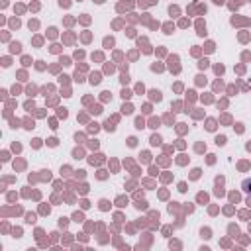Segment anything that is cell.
Wrapping results in <instances>:
<instances>
[{
    "mask_svg": "<svg viewBox=\"0 0 251 251\" xmlns=\"http://www.w3.org/2000/svg\"><path fill=\"white\" fill-rule=\"evenodd\" d=\"M245 190H251V182H249V180L245 182Z\"/></svg>",
    "mask_w": 251,
    "mask_h": 251,
    "instance_id": "cell-1",
    "label": "cell"
}]
</instances>
